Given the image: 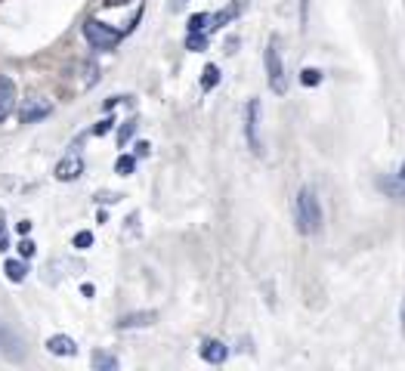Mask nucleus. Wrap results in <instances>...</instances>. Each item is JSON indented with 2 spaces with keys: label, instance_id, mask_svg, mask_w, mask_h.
<instances>
[{
  "label": "nucleus",
  "instance_id": "obj_1",
  "mask_svg": "<svg viewBox=\"0 0 405 371\" xmlns=\"http://www.w3.org/2000/svg\"><path fill=\"white\" fill-rule=\"evenodd\" d=\"M294 220H297V229L303 235H319L322 232V205H319L313 189H300L297 201H294Z\"/></svg>",
  "mask_w": 405,
  "mask_h": 371
},
{
  "label": "nucleus",
  "instance_id": "obj_2",
  "mask_svg": "<svg viewBox=\"0 0 405 371\" xmlns=\"http://www.w3.org/2000/svg\"><path fill=\"white\" fill-rule=\"evenodd\" d=\"M266 81H269V90L275 93V96H285L288 93V78H285V65H282V56H278V40L273 38L266 47Z\"/></svg>",
  "mask_w": 405,
  "mask_h": 371
},
{
  "label": "nucleus",
  "instance_id": "obj_3",
  "mask_svg": "<svg viewBox=\"0 0 405 371\" xmlns=\"http://www.w3.org/2000/svg\"><path fill=\"white\" fill-rule=\"evenodd\" d=\"M84 38H87V44L93 50H115L118 44H121V31L108 28V25L96 22V19L84 22Z\"/></svg>",
  "mask_w": 405,
  "mask_h": 371
},
{
  "label": "nucleus",
  "instance_id": "obj_4",
  "mask_svg": "<svg viewBox=\"0 0 405 371\" xmlns=\"http://www.w3.org/2000/svg\"><path fill=\"white\" fill-rule=\"evenodd\" d=\"M244 137L254 155H263V139H260V99H248L244 108Z\"/></svg>",
  "mask_w": 405,
  "mask_h": 371
},
{
  "label": "nucleus",
  "instance_id": "obj_5",
  "mask_svg": "<svg viewBox=\"0 0 405 371\" xmlns=\"http://www.w3.org/2000/svg\"><path fill=\"white\" fill-rule=\"evenodd\" d=\"M0 356L10 359V362H22V359H25V343H22V337L16 334L10 325H4V322H0Z\"/></svg>",
  "mask_w": 405,
  "mask_h": 371
},
{
  "label": "nucleus",
  "instance_id": "obj_6",
  "mask_svg": "<svg viewBox=\"0 0 405 371\" xmlns=\"http://www.w3.org/2000/svg\"><path fill=\"white\" fill-rule=\"evenodd\" d=\"M47 115H53V103L44 96H28L22 103V112H19L22 124H38V121H44Z\"/></svg>",
  "mask_w": 405,
  "mask_h": 371
},
{
  "label": "nucleus",
  "instance_id": "obj_7",
  "mask_svg": "<svg viewBox=\"0 0 405 371\" xmlns=\"http://www.w3.org/2000/svg\"><path fill=\"white\" fill-rule=\"evenodd\" d=\"M84 173V158L78 155V152H72V155H65L62 161L56 164V171L53 176L59 183H72V180H78V176Z\"/></svg>",
  "mask_w": 405,
  "mask_h": 371
},
{
  "label": "nucleus",
  "instance_id": "obj_8",
  "mask_svg": "<svg viewBox=\"0 0 405 371\" xmlns=\"http://www.w3.org/2000/svg\"><path fill=\"white\" fill-rule=\"evenodd\" d=\"M44 347H47V353H53V356H62V359L78 356V343H74L69 334H53V337H47Z\"/></svg>",
  "mask_w": 405,
  "mask_h": 371
},
{
  "label": "nucleus",
  "instance_id": "obj_9",
  "mask_svg": "<svg viewBox=\"0 0 405 371\" xmlns=\"http://www.w3.org/2000/svg\"><path fill=\"white\" fill-rule=\"evenodd\" d=\"M201 359L210 362V365H223L229 359V347L223 341H205L201 343Z\"/></svg>",
  "mask_w": 405,
  "mask_h": 371
},
{
  "label": "nucleus",
  "instance_id": "obj_10",
  "mask_svg": "<svg viewBox=\"0 0 405 371\" xmlns=\"http://www.w3.org/2000/svg\"><path fill=\"white\" fill-rule=\"evenodd\" d=\"M16 108V84L10 78H0V121L13 115Z\"/></svg>",
  "mask_w": 405,
  "mask_h": 371
},
{
  "label": "nucleus",
  "instance_id": "obj_11",
  "mask_svg": "<svg viewBox=\"0 0 405 371\" xmlns=\"http://www.w3.org/2000/svg\"><path fill=\"white\" fill-rule=\"evenodd\" d=\"M155 319H158V313H130V316H121L118 319V328L121 331H130V328H149V325H155Z\"/></svg>",
  "mask_w": 405,
  "mask_h": 371
},
{
  "label": "nucleus",
  "instance_id": "obj_12",
  "mask_svg": "<svg viewBox=\"0 0 405 371\" xmlns=\"http://www.w3.org/2000/svg\"><path fill=\"white\" fill-rule=\"evenodd\" d=\"M377 189H381L387 198L405 201V180H399V176H381V180H377Z\"/></svg>",
  "mask_w": 405,
  "mask_h": 371
},
{
  "label": "nucleus",
  "instance_id": "obj_13",
  "mask_svg": "<svg viewBox=\"0 0 405 371\" xmlns=\"http://www.w3.org/2000/svg\"><path fill=\"white\" fill-rule=\"evenodd\" d=\"M4 273H6V278H10V282H25V275H28V266L22 263V260H6L4 263Z\"/></svg>",
  "mask_w": 405,
  "mask_h": 371
},
{
  "label": "nucleus",
  "instance_id": "obj_14",
  "mask_svg": "<svg viewBox=\"0 0 405 371\" xmlns=\"http://www.w3.org/2000/svg\"><path fill=\"white\" fill-rule=\"evenodd\" d=\"M93 368H96V371H115L118 368V359L112 356V353L96 350V353H93Z\"/></svg>",
  "mask_w": 405,
  "mask_h": 371
},
{
  "label": "nucleus",
  "instance_id": "obj_15",
  "mask_svg": "<svg viewBox=\"0 0 405 371\" xmlns=\"http://www.w3.org/2000/svg\"><path fill=\"white\" fill-rule=\"evenodd\" d=\"M133 171H137V158L133 155H121L115 161V173H121V176H130Z\"/></svg>",
  "mask_w": 405,
  "mask_h": 371
},
{
  "label": "nucleus",
  "instance_id": "obj_16",
  "mask_svg": "<svg viewBox=\"0 0 405 371\" xmlns=\"http://www.w3.org/2000/svg\"><path fill=\"white\" fill-rule=\"evenodd\" d=\"M186 47H189L192 53H201V50L207 47V35H205V31H192V35L186 38Z\"/></svg>",
  "mask_w": 405,
  "mask_h": 371
},
{
  "label": "nucleus",
  "instance_id": "obj_17",
  "mask_svg": "<svg viewBox=\"0 0 405 371\" xmlns=\"http://www.w3.org/2000/svg\"><path fill=\"white\" fill-rule=\"evenodd\" d=\"M217 84H220V69H217V65H207L205 78H201V90H214Z\"/></svg>",
  "mask_w": 405,
  "mask_h": 371
},
{
  "label": "nucleus",
  "instance_id": "obj_18",
  "mask_svg": "<svg viewBox=\"0 0 405 371\" xmlns=\"http://www.w3.org/2000/svg\"><path fill=\"white\" fill-rule=\"evenodd\" d=\"M81 74H84V84H81V90L93 87V84H96V74H99L96 62H84V65H81Z\"/></svg>",
  "mask_w": 405,
  "mask_h": 371
},
{
  "label": "nucleus",
  "instance_id": "obj_19",
  "mask_svg": "<svg viewBox=\"0 0 405 371\" xmlns=\"http://www.w3.org/2000/svg\"><path fill=\"white\" fill-rule=\"evenodd\" d=\"M300 84H303V87H319V84H322V72H319V69H303L300 72Z\"/></svg>",
  "mask_w": 405,
  "mask_h": 371
},
{
  "label": "nucleus",
  "instance_id": "obj_20",
  "mask_svg": "<svg viewBox=\"0 0 405 371\" xmlns=\"http://www.w3.org/2000/svg\"><path fill=\"white\" fill-rule=\"evenodd\" d=\"M207 25H210V16H207V13H195V16L189 19V35H192V31H205Z\"/></svg>",
  "mask_w": 405,
  "mask_h": 371
},
{
  "label": "nucleus",
  "instance_id": "obj_21",
  "mask_svg": "<svg viewBox=\"0 0 405 371\" xmlns=\"http://www.w3.org/2000/svg\"><path fill=\"white\" fill-rule=\"evenodd\" d=\"M137 133V121H127L121 124V130H118V146H127V139Z\"/></svg>",
  "mask_w": 405,
  "mask_h": 371
},
{
  "label": "nucleus",
  "instance_id": "obj_22",
  "mask_svg": "<svg viewBox=\"0 0 405 371\" xmlns=\"http://www.w3.org/2000/svg\"><path fill=\"white\" fill-rule=\"evenodd\" d=\"M19 254H22V260H31V257L38 254V244L31 241V239H22L19 241Z\"/></svg>",
  "mask_w": 405,
  "mask_h": 371
},
{
  "label": "nucleus",
  "instance_id": "obj_23",
  "mask_svg": "<svg viewBox=\"0 0 405 371\" xmlns=\"http://www.w3.org/2000/svg\"><path fill=\"white\" fill-rule=\"evenodd\" d=\"M112 127H115V118H112V115H105L103 121H99L96 127H93V137H105V133L112 130Z\"/></svg>",
  "mask_w": 405,
  "mask_h": 371
},
{
  "label": "nucleus",
  "instance_id": "obj_24",
  "mask_svg": "<svg viewBox=\"0 0 405 371\" xmlns=\"http://www.w3.org/2000/svg\"><path fill=\"white\" fill-rule=\"evenodd\" d=\"M74 248H78V251H87L90 248V244H93V232H87V229H84V232H78V235H74Z\"/></svg>",
  "mask_w": 405,
  "mask_h": 371
},
{
  "label": "nucleus",
  "instance_id": "obj_25",
  "mask_svg": "<svg viewBox=\"0 0 405 371\" xmlns=\"http://www.w3.org/2000/svg\"><path fill=\"white\" fill-rule=\"evenodd\" d=\"M96 201H105V205H115V201H121V195H118V192H99Z\"/></svg>",
  "mask_w": 405,
  "mask_h": 371
},
{
  "label": "nucleus",
  "instance_id": "obj_26",
  "mask_svg": "<svg viewBox=\"0 0 405 371\" xmlns=\"http://www.w3.org/2000/svg\"><path fill=\"white\" fill-rule=\"evenodd\" d=\"M309 19V0H300V25H307Z\"/></svg>",
  "mask_w": 405,
  "mask_h": 371
},
{
  "label": "nucleus",
  "instance_id": "obj_27",
  "mask_svg": "<svg viewBox=\"0 0 405 371\" xmlns=\"http://www.w3.org/2000/svg\"><path fill=\"white\" fill-rule=\"evenodd\" d=\"M16 229H19V235H28V232H31V223H28V220H22L19 226H16Z\"/></svg>",
  "mask_w": 405,
  "mask_h": 371
},
{
  "label": "nucleus",
  "instance_id": "obj_28",
  "mask_svg": "<svg viewBox=\"0 0 405 371\" xmlns=\"http://www.w3.org/2000/svg\"><path fill=\"white\" fill-rule=\"evenodd\" d=\"M149 142H137V155H149Z\"/></svg>",
  "mask_w": 405,
  "mask_h": 371
},
{
  "label": "nucleus",
  "instance_id": "obj_29",
  "mask_svg": "<svg viewBox=\"0 0 405 371\" xmlns=\"http://www.w3.org/2000/svg\"><path fill=\"white\" fill-rule=\"evenodd\" d=\"M6 248H10V244H6V232H0V254H4Z\"/></svg>",
  "mask_w": 405,
  "mask_h": 371
},
{
  "label": "nucleus",
  "instance_id": "obj_30",
  "mask_svg": "<svg viewBox=\"0 0 405 371\" xmlns=\"http://www.w3.org/2000/svg\"><path fill=\"white\" fill-rule=\"evenodd\" d=\"M396 176H399V180H405V161H402V167H399V173H396Z\"/></svg>",
  "mask_w": 405,
  "mask_h": 371
},
{
  "label": "nucleus",
  "instance_id": "obj_31",
  "mask_svg": "<svg viewBox=\"0 0 405 371\" xmlns=\"http://www.w3.org/2000/svg\"><path fill=\"white\" fill-rule=\"evenodd\" d=\"M4 223H6V217H4V210H0V232H4Z\"/></svg>",
  "mask_w": 405,
  "mask_h": 371
},
{
  "label": "nucleus",
  "instance_id": "obj_32",
  "mask_svg": "<svg viewBox=\"0 0 405 371\" xmlns=\"http://www.w3.org/2000/svg\"><path fill=\"white\" fill-rule=\"evenodd\" d=\"M402 331H405V303H402Z\"/></svg>",
  "mask_w": 405,
  "mask_h": 371
}]
</instances>
